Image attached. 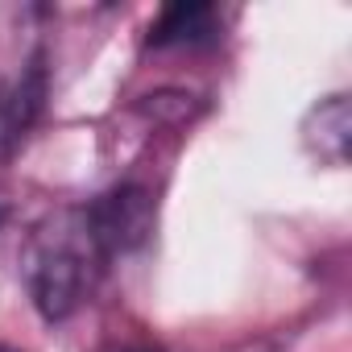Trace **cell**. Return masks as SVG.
Masks as SVG:
<instances>
[{
	"mask_svg": "<svg viewBox=\"0 0 352 352\" xmlns=\"http://www.w3.org/2000/svg\"><path fill=\"white\" fill-rule=\"evenodd\" d=\"M108 253L96 236L87 204H63L46 212L21 245V282L34 311L46 323L71 319L108 270Z\"/></svg>",
	"mask_w": 352,
	"mask_h": 352,
	"instance_id": "cell-1",
	"label": "cell"
},
{
	"mask_svg": "<svg viewBox=\"0 0 352 352\" xmlns=\"http://www.w3.org/2000/svg\"><path fill=\"white\" fill-rule=\"evenodd\" d=\"M46 87H50V71L42 50H34L25 63L0 75V162H9L30 137V129L38 124L46 108Z\"/></svg>",
	"mask_w": 352,
	"mask_h": 352,
	"instance_id": "cell-2",
	"label": "cell"
},
{
	"mask_svg": "<svg viewBox=\"0 0 352 352\" xmlns=\"http://www.w3.org/2000/svg\"><path fill=\"white\" fill-rule=\"evenodd\" d=\"M87 216L96 224L104 253L124 257V253L141 249L153 232V195L141 183H116L112 191H104L87 204Z\"/></svg>",
	"mask_w": 352,
	"mask_h": 352,
	"instance_id": "cell-3",
	"label": "cell"
},
{
	"mask_svg": "<svg viewBox=\"0 0 352 352\" xmlns=\"http://www.w3.org/2000/svg\"><path fill=\"white\" fill-rule=\"evenodd\" d=\"M348 141H352V112H348V96H323L307 120H302V145L311 149V157L327 162V166H344L348 162Z\"/></svg>",
	"mask_w": 352,
	"mask_h": 352,
	"instance_id": "cell-4",
	"label": "cell"
},
{
	"mask_svg": "<svg viewBox=\"0 0 352 352\" xmlns=\"http://www.w3.org/2000/svg\"><path fill=\"white\" fill-rule=\"evenodd\" d=\"M220 34V13L199 0H183L157 13V21L149 25V50H174V46H204L216 42Z\"/></svg>",
	"mask_w": 352,
	"mask_h": 352,
	"instance_id": "cell-5",
	"label": "cell"
},
{
	"mask_svg": "<svg viewBox=\"0 0 352 352\" xmlns=\"http://www.w3.org/2000/svg\"><path fill=\"white\" fill-rule=\"evenodd\" d=\"M100 352H157L153 344H108V348H100Z\"/></svg>",
	"mask_w": 352,
	"mask_h": 352,
	"instance_id": "cell-6",
	"label": "cell"
},
{
	"mask_svg": "<svg viewBox=\"0 0 352 352\" xmlns=\"http://www.w3.org/2000/svg\"><path fill=\"white\" fill-rule=\"evenodd\" d=\"M0 352H13V348H0Z\"/></svg>",
	"mask_w": 352,
	"mask_h": 352,
	"instance_id": "cell-7",
	"label": "cell"
}]
</instances>
